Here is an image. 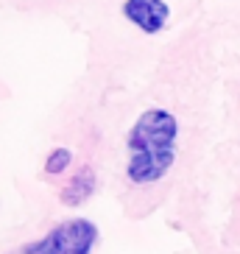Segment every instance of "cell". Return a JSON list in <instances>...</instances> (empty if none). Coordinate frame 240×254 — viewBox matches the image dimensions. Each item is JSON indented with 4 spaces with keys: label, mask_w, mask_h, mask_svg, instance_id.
I'll return each instance as SVG.
<instances>
[{
    "label": "cell",
    "mask_w": 240,
    "mask_h": 254,
    "mask_svg": "<svg viewBox=\"0 0 240 254\" xmlns=\"http://www.w3.org/2000/svg\"><path fill=\"white\" fill-rule=\"evenodd\" d=\"M179 120L168 109H145L126 137V176L131 185H157L176 162Z\"/></svg>",
    "instance_id": "obj_1"
},
{
    "label": "cell",
    "mask_w": 240,
    "mask_h": 254,
    "mask_svg": "<svg viewBox=\"0 0 240 254\" xmlns=\"http://www.w3.org/2000/svg\"><path fill=\"white\" fill-rule=\"evenodd\" d=\"M98 235L101 232L90 218H70L56 224L39 240L25 243L20 254H92Z\"/></svg>",
    "instance_id": "obj_2"
},
{
    "label": "cell",
    "mask_w": 240,
    "mask_h": 254,
    "mask_svg": "<svg viewBox=\"0 0 240 254\" xmlns=\"http://www.w3.org/2000/svg\"><path fill=\"white\" fill-rule=\"evenodd\" d=\"M120 11L143 34H159L171 20V6L165 0H123Z\"/></svg>",
    "instance_id": "obj_3"
},
{
    "label": "cell",
    "mask_w": 240,
    "mask_h": 254,
    "mask_svg": "<svg viewBox=\"0 0 240 254\" xmlns=\"http://www.w3.org/2000/svg\"><path fill=\"white\" fill-rule=\"evenodd\" d=\"M95 185H98V179H95V171H92L90 165H84L81 171L75 173L73 179L64 185V190H61V201L67 204V207H78V204H84L87 198H90L92 193H95Z\"/></svg>",
    "instance_id": "obj_4"
},
{
    "label": "cell",
    "mask_w": 240,
    "mask_h": 254,
    "mask_svg": "<svg viewBox=\"0 0 240 254\" xmlns=\"http://www.w3.org/2000/svg\"><path fill=\"white\" fill-rule=\"evenodd\" d=\"M70 162H73L70 148H53L51 154H48V159H45V173L59 176V173H64L70 168Z\"/></svg>",
    "instance_id": "obj_5"
}]
</instances>
